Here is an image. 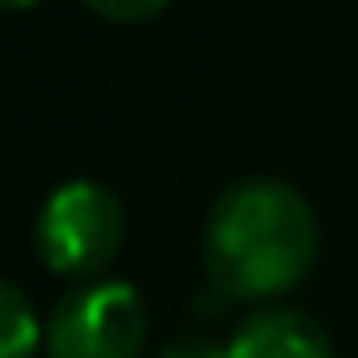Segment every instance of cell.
Instances as JSON below:
<instances>
[{"label":"cell","instance_id":"obj_1","mask_svg":"<svg viewBox=\"0 0 358 358\" xmlns=\"http://www.w3.org/2000/svg\"><path fill=\"white\" fill-rule=\"evenodd\" d=\"M319 226L309 201L270 177L231 187L206 221V280L226 299H270L314 265Z\"/></svg>","mask_w":358,"mask_h":358},{"label":"cell","instance_id":"obj_2","mask_svg":"<svg viewBox=\"0 0 358 358\" xmlns=\"http://www.w3.org/2000/svg\"><path fill=\"white\" fill-rule=\"evenodd\" d=\"M148 338V309L133 285L94 280L69 289L45 329L50 358H138Z\"/></svg>","mask_w":358,"mask_h":358},{"label":"cell","instance_id":"obj_3","mask_svg":"<svg viewBox=\"0 0 358 358\" xmlns=\"http://www.w3.org/2000/svg\"><path fill=\"white\" fill-rule=\"evenodd\" d=\"M35 245L59 275H94L123 245V206L99 182H64L35 226Z\"/></svg>","mask_w":358,"mask_h":358},{"label":"cell","instance_id":"obj_4","mask_svg":"<svg viewBox=\"0 0 358 358\" xmlns=\"http://www.w3.org/2000/svg\"><path fill=\"white\" fill-rule=\"evenodd\" d=\"M226 348H231V358H334L324 329L294 309L250 314Z\"/></svg>","mask_w":358,"mask_h":358},{"label":"cell","instance_id":"obj_5","mask_svg":"<svg viewBox=\"0 0 358 358\" xmlns=\"http://www.w3.org/2000/svg\"><path fill=\"white\" fill-rule=\"evenodd\" d=\"M35 343H40V319L20 294V285H6V294H0V358H30Z\"/></svg>","mask_w":358,"mask_h":358},{"label":"cell","instance_id":"obj_6","mask_svg":"<svg viewBox=\"0 0 358 358\" xmlns=\"http://www.w3.org/2000/svg\"><path fill=\"white\" fill-rule=\"evenodd\" d=\"M84 6L103 20H118V25H138V20H152L162 15L172 0H84Z\"/></svg>","mask_w":358,"mask_h":358},{"label":"cell","instance_id":"obj_7","mask_svg":"<svg viewBox=\"0 0 358 358\" xmlns=\"http://www.w3.org/2000/svg\"><path fill=\"white\" fill-rule=\"evenodd\" d=\"M162 358H231V348H221V343H211V338H177V343H167L162 348Z\"/></svg>","mask_w":358,"mask_h":358},{"label":"cell","instance_id":"obj_8","mask_svg":"<svg viewBox=\"0 0 358 358\" xmlns=\"http://www.w3.org/2000/svg\"><path fill=\"white\" fill-rule=\"evenodd\" d=\"M6 6H10V10H25V6H35V0H6Z\"/></svg>","mask_w":358,"mask_h":358}]
</instances>
